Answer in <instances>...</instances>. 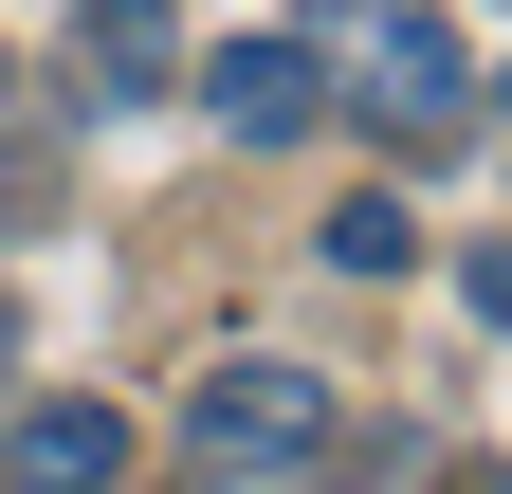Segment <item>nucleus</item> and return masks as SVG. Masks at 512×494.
Here are the masks:
<instances>
[{
  "label": "nucleus",
  "mask_w": 512,
  "mask_h": 494,
  "mask_svg": "<svg viewBox=\"0 0 512 494\" xmlns=\"http://www.w3.org/2000/svg\"><path fill=\"white\" fill-rule=\"evenodd\" d=\"M348 440V403H330V366H293V348H220L202 385H183V494H311Z\"/></svg>",
  "instance_id": "f257e3e1"
},
{
  "label": "nucleus",
  "mask_w": 512,
  "mask_h": 494,
  "mask_svg": "<svg viewBox=\"0 0 512 494\" xmlns=\"http://www.w3.org/2000/svg\"><path fill=\"white\" fill-rule=\"evenodd\" d=\"M330 110H366L384 147H458V129H476V37H458V19H366Z\"/></svg>",
  "instance_id": "f03ea898"
},
{
  "label": "nucleus",
  "mask_w": 512,
  "mask_h": 494,
  "mask_svg": "<svg viewBox=\"0 0 512 494\" xmlns=\"http://www.w3.org/2000/svg\"><path fill=\"white\" fill-rule=\"evenodd\" d=\"M202 110L238 147H311V129H330V55H311V37H220L202 55Z\"/></svg>",
  "instance_id": "7ed1b4c3"
},
{
  "label": "nucleus",
  "mask_w": 512,
  "mask_h": 494,
  "mask_svg": "<svg viewBox=\"0 0 512 494\" xmlns=\"http://www.w3.org/2000/svg\"><path fill=\"white\" fill-rule=\"evenodd\" d=\"M183 74V19L165 0H74V110H147Z\"/></svg>",
  "instance_id": "20e7f679"
},
{
  "label": "nucleus",
  "mask_w": 512,
  "mask_h": 494,
  "mask_svg": "<svg viewBox=\"0 0 512 494\" xmlns=\"http://www.w3.org/2000/svg\"><path fill=\"white\" fill-rule=\"evenodd\" d=\"M0 476H19V494H110V476H128V421H110V403H19Z\"/></svg>",
  "instance_id": "39448f33"
},
{
  "label": "nucleus",
  "mask_w": 512,
  "mask_h": 494,
  "mask_svg": "<svg viewBox=\"0 0 512 494\" xmlns=\"http://www.w3.org/2000/svg\"><path fill=\"white\" fill-rule=\"evenodd\" d=\"M330 257H348V275H403V257H421V220H403V202H384V183H366V202L330 220Z\"/></svg>",
  "instance_id": "423d86ee"
},
{
  "label": "nucleus",
  "mask_w": 512,
  "mask_h": 494,
  "mask_svg": "<svg viewBox=\"0 0 512 494\" xmlns=\"http://www.w3.org/2000/svg\"><path fill=\"white\" fill-rule=\"evenodd\" d=\"M0 366H19V312H0Z\"/></svg>",
  "instance_id": "0eeeda50"
}]
</instances>
